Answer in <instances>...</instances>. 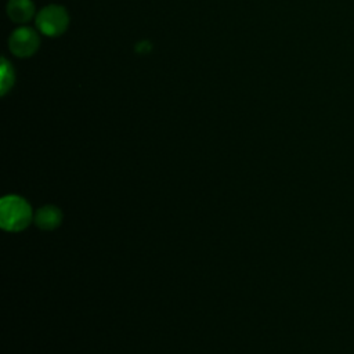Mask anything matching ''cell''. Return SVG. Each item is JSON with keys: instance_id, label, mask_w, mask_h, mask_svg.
<instances>
[{"instance_id": "obj_3", "label": "cell", "mask_w": 354, "mask_h": 354, "mask_svg": "<svg viewBox=\"0 0 354 354\" xmlns=\"http://www.w3.org/2000/svg\"><path fill=\"white\" fill-rule=\"evenodd\" d=\"M40 44L39 35L35 29L21 26L15 29L8 37V47L11 53L19 58H28L33 55Z\"/></svg>"}, {"instance_id": "obj_6", "label": "cell", "mask_w": 354, "mask_h": 354, "mask_svg": "<svg viewBox=\"0 0 354 354\" xmlns=\"http://www.w3.org/2000/svg\"><path fill=\"white\" fill-rule=\"evenodd\" d=\"M14 84V69L11 64L3 57L1 58V94L4 95Z\"/></svg>"}, {"instance_id": "obj_1", "label": "cell", "mask_w": 354, "mask_h": 354, "mask_svg": "<svg viewBox=\"0 0 354 354\" xmlns=\"http://www.w3.org/2000/svg\"><path fill=\"white\" fill-rule=\"evenodd\" d=\"M29 202L19 195H6L0 201V227L7 232H19L33 221Z\"/></svg>"}, {"instance_id": "obj_4", "label": "cell", "mask_w": 354, "mask_h": 354, "mask_svg": "<svg viewBox=\"0 0 354 354\" xmlns=\"http://www.w3.org/2000/svg\"><path fill=\"white\" fill-rule=\"evenodd\" d=\"M62 218H64V214L58 206L44 205L36 210L33 220L40 230L53 231L61 225Z\"/></svg>"}, {"instance_id": "obj_5", "label": "cell", "mask_w": 354, "mask_h": 354, "mask_svg": "<svg viewBox=\"0 0 354 354\" xmlns=\"http://www.w3.org/2000/svg\"><path fill=\"white\" fill-rule=\"evenodd\" d=\"M35 14V4L32 0H10L7 3V15L15 24L28 22Z\"/></svg>"}, {"instance_id": "obj_2", "label": "cell", "mask_w": 354, "mask_h": 354, "mask_svg": "<svg viewBox=\"0 0 354 354\" xmlns=\"http://www.w3.org/2000/svg\"><path fill=\"white\" fill-rule=\"evenodd\" d=\"M69 24L68 11L58 4H50L41 8L36 15L37 29L48 37H57L62 35Z\"/></svg>"}]
</instances>
